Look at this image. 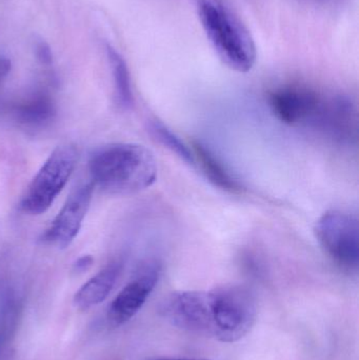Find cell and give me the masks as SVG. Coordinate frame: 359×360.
<instances>
[{
	"label": "cell",
	"mask_w": 359,
	"mask_h": 360,
	"mask_svg": "<svg viewBox=\"0 0 359 360\" xmlns=\"http://www.w3.org/2000/svg\"><path fill=\"white\" fill-rule=\"evenodd\" d=\"M305 1L313 2V4H328V2H332L333 0H305Z\"/></svg>",
	"instance_id": "ac0fdd59"
},
{
	"label": "cell",
	"mask_w": 359,
	"mask_h": 360,
	"mask_svg": "<svg viewBox=\"0 0 359 360\" xmlns=\"http://www.w3.org/2000/svg\"><path fill=\"white\" fill-rule=\"evenodd\" d=\"M148 360H209L202 359H178V357H154Z\"/></svg>",
	"instance_id": "e0dca14e"
},
{
	"label": "cell",
	"mask_w": 359,
	"mask_h": 360,
	"mask_svg": "<svg viewBox=\"0 0 359 360\" xmlns=\"http://www.w3.org/2000/svg\"><path fill=\"white\" fill-rule=\"evenodd\" d=\"M78 152L71 143L55 148L27 186L20 207L29 215H41L67 186L77 165Z\"/></svg>",
	"instance_id": "5b68a950"
},
{
	"label": "cell",
	"mask_w": 359,
	"mask_h": 360,
	"mask_svg": "<svg viewBox=\"0 0 359 360\" xmlns=\"http://www.w3.org/2000/svg\"><path fill=\"white\" fill-rule=\"evenodd\" d=\"M94 186L92 181L84 182L72 191L65 205L42 235V243L58 249H65L73 243L90 209Z\"/></svg>",
	"instance_id": "52a82bcc"
},
{
	"label": "cell",
	"mask_w": 359,
	"mask_h": 360,
	"mask_svg": "<svg viewBox=\"0 0 359 360\" xmlns=\"http://www.w3.org/2000/svg\"><path fill=\"white\" fill-rule=\"evenodd\" d=\"M89 171L94 186L107 194L132 195L147 190L157 179L158 167L151 150L138 143H114L91 153Z\"/></svg>",
	"instance_id": "7a4b0ae2"
},
{
	"label": "cell",
	"mask_w": 359,
	"mask_h": 360,
	"mask_svg": "<svg viewBox=\"0 0 359 360\" xmlns=\"http://www.w3.org/2000/svg\"><path fill=\"white\" fill-rule=\"evenodd\" d=\"M160 271L159 264L149 262L124 285L107 309V321L112 326L124 325L141 310L157 285Z\"/></svg>",
	"instance_id": "ba28073f"
},
{
	"label": "cell",
	"mask_w": 359,
	"mask_h": 360,
	"mask_svg": "<svg viewBox=\"0 0 359 360\" xmlns=\"http://www.w3.org/2000/svg\"><path fill=\"white\" fill-rule=\"evenodd\" d=\"M149 130L154 139H157L167 149L170 150L175 155L178 156L181 160L188 165H195V158L193 151L173 133L166 124L157 120H150Z\"/></svg>",
	"instance_id": "4fadbf2b"
},
{
	"label": "cell",
	"mask_w": 359,
	"mask_h": 360,
	"mask_svg": "<svg viewBox=\"0 0 359 360\" xmlns=\"http://www.w3.org/2000/svg\"><path fill=\"white\" fill-rule=\"evenodd\" d=\"M105 51L113 75L116 103L122 109H131L134 103V96L128 65L122 54L111 44L105 46Z\"/></svg>",
	"instance_id": "8fae6325"
},
{
	"label": "cell",
	"mask_w": 359,
	"mask_h": 360,
	"mask_svg": "<svg viewBox=\"0 0 359 360\" xmlns=\"http://www.w3.org/2000/svg\"><path fill=\"white\" fill-rule=\"evenodd\" d=\"M94 264V258L92 255H82L78 258L73 264V271L77 274L86 272Z\"/></svg>",
	"instance_id": "9a60e30c"
},
{
	"label": "cell",
	"mask_w": 359,
	"mask_h": 360,
	"mask_svg": "<svg viewBox=\"0 0 359 360\" xmlns=\"http://www.w3.org/2000/svg\"><path fill=\"white\" fill-rule=\"evenodd\" d=\"M12 114L20 126L30 130H40L52 124L56 108L48 95L37 93L15 105Z\"/></svg>",
	"instance_id": "30bf717a"
},
{
	"label": "cell",
	"mask_w": 359,
	"mask_h": 360,
	"mask_svg": "<svg viewBox=\"0 0 359 360\" xmlns=\"http://www.w3.org/2000/svg\"><path fill=\"white\" fill-rule=\"evenodd\" d=\"M159 313L183 331L233 344L254 327L257 306L250 290L230 285L209 291L175 292L162 300Z\"/></svg>",
	"instance_id": "6da1fadb"
},
{
	"label": "cell",
	"mask_w": 359,
	"mask_h": 360,
	"mask_svg": "<svg viewBox=\"0 0 359 360\" xmlns=\"http://www.w3.org/2000/svg\"><path fill=\"white\" fill-rule=\"evenodd\" d=\"M35 54L38 61H39L41 65H46V67H50V65H52L53 53L46 42L42 41V40L36 42Z\"/></svg>",
	"instance_id": "5bb4252c"
},
{
	"label": "cell",
	"mask_w": 359,
	"mask_h": 360,
	"mask_svg": "<svg viewBox=\"0 0 359 360\" xmlns=\"http://www.w3.org/2000/svg\"><path fill=\"white\" fill-rule=\"evenodd\" d=\"M193 153L195 162L196 160L200 162L204 174L214 186L229 192H238L240 190L238 182L226 170L218 158H215L214 154L206 146L200 141H195L193 143Z\"/></svg>",
	"instance_id": "7c38bea8"
},
{
	"label": "cell",
	"mask_w": 359,
	"mask_h": 360,
	"mask_svg": "<svg viewBox=\"0 0 359 360\" xmlns=\"http://www.w3.org/2000/svg\"><path fill=\"white\" fill-rule=\"evenodd\" d=\"M202 29L221 61L233 71L248 73L256 63L254 38L225 0H197Z\"/></svg>",
	"instance_id": "3957f363"
},
{
	"label": "cell",
	"mask_w": 359,
	"mask_h": 360,
	"mask_svg": "<svg viewBox=\"0 0 359 360\" xmlns=\"http://www.w3.org/2000/svg\"><path fill=\"white\" fill-rule=\"evenodd\" d=\"M11 71V61L6 57L0 56V82L8 75Z\"/></svg>",
	"instance_id": "2e32d148"
},
{
	"label": "cell",
	"mask_w": 359,
	"mask_h": 360,
	"mask_svg": "<svg viewBox=\"0 0 359 360\" xmlns=\"http://www.w3.org/2000/svg\"><path fill=\"white\" fill-rule=\"evenodd\" d=\"M315 237L327 255L341 268L358 269L359 262L358 219L341 210L327 211L316 222Z\"/></svg>",
	"instance_id": "8992f818"
},
{
	"label": "cell",
	"mask_w": 359,
	"mask_h": 360,
	"mask_svg": "<svg viewBox=\"0 0 359 360\" xmlns=\"http://www.w3.org/2000/svg\"><path fill=\"white\" fill-rule=\"evenodd\" d=\"M343 95H327L301 84H287L270 93L272 113L292 127L309 126L331 134L343 110Z\"/></svg>",
	"instance_id": "277c9868"
},
{
	"label": "cell",
	"mask_w": 359,
	"mask_h": 360,
	"mask_svg": "<svg viewBox=\"0 0 359 360\" xmlns=\"http://www.w3.org/2000/svg\"><path fill=\"white\" fill-rule=\"evenodd\" d=\"M122 269L124 264L115 260L89 279L74 296L76 308L86 311L105 302L115 287Z\"/></svg>",
	"instance_id": "9c48e42d"
}]
</instances>
